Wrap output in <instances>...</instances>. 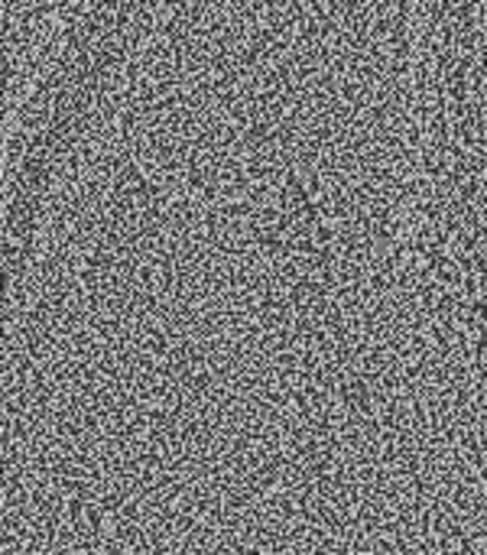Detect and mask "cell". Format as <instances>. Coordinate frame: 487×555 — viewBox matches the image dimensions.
Here are the masks:
<instances>
[{
	"mask_svg": "<svg viewBox=\"0 0 487 555\" xmlns=\"http://www.w3.org/2000/svg\"><path fill=\"white\" fill-rule=\"evenodd\" d=\"M475 371H478L482 377H487V338L475 345Z\"/></svg>",
	"mask_w": 487,
	"mask_h": 555,
	"instance_id": "1",
	"label": "cell"
}]
</instances>
